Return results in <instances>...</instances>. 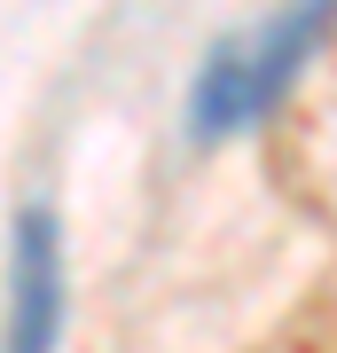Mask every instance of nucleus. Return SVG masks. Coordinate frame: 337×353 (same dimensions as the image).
<instances>
[{"mask_svg":"<svg viewBox=\"0 0 337 353\" xmlns=\"http://www.w3.org/2000/svg\"><path fill=\"white\" fill-rule=\"evenodd\" d=\"M329 24H337V0H290V8L259 16L251 32L220 39L212 63L196 71V94H188V134L220 141V134L259 126V118L290 94V79L306 71V55L329 39Z\"/></svg>","mask_w":337,"mask_h":353,"instance_id":"1","label":"nucleus"},{"mask_svg":"<svg viewBox=\"0 0 337 353\" xmlns=\"http://www.w3.org/2000/svg\"><path fill=\"white\" fill-rule=\"evenodd\" d=\"M63 330V252H55V220L24 204L8 243V353H55Z\"/></svg>","mask_w":337,"mask_h":353,"instance_id":"2","label":"nucleus"}]
</instances>
